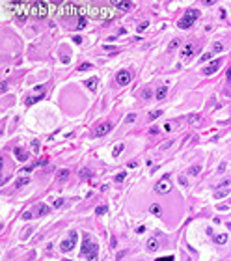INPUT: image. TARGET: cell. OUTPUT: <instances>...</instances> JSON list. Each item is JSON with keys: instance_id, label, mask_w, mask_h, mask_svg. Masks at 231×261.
I'll return each instance as SVG.
<instances>
[{"instance_id": "37", "label": "cell", "mask_w": 231, "mask_h": 261, "mask_svg": "<svg viewBox=\"0 0 231 261\" xmlns=\"http://www.w3.org/2000/svg\"><path fill=\"white\" fill-rule=\"evenodd\" d=\"M86 26V17H80V21H78V24H76V28H84Z\"/></svg>"}, {"instance_id": "3", "label": "cell", "mask_w": 231, "mask_h": 261, "mask_svg": "<svg viewBox=\"0 0 231 261\" xmlns=\"http://www.w3.org/2000/svg\"><path fill=\"white\" fill-rule=\"evenodd\" d=\"M78 13H84V8L75 2H60L58 8V15L60 17H71V15H78Z\"/></svg>"}, {"instance_id": "4", "label": "cell", "mask_w": 231, "mask_h": 261, "mask_svg": "<svg viewBox=\"0 0 231 261\" xmlns=\"http://www.w3.org/2000/svg\"><path fill=\"white\" fill-rule=\"evenodd\" d=\"M8 8L15 11V15L21 23H24L26 15L30 13V2H8Z\"/></svg>"}, {"instance_id": "42", "label": "cell", "mask_w": 231, "mask_h": 261, "mask_svg": "<svg viewBox=\"0 0 231 261\" xmlns=\"http://www.w3.org/2000/svg\"><path fill=\"white\" fill-rule=\"evenodd\" d=\"M149 26V23H144L142 26H138V32H142V30H145V28H147Z\"/></svg>"}, {"instance_id": "13", "label": "cell", "mask_w": 231, "mask_h": 261, "mask_svg": "<svg viewBox=\"0 0 231 261\" xmlns=\"http://www.w3.org/2000/svg\"><path fill=\"white\" fill-rule=\"evenodd\" d=\"M194 43H188V45H185V49H183V52H181V54H183V58L185 60H188V58H190V56L194 54Z\"/></svg>"}, {"instance_id": "8", "label": "cell", "mask_w": 231, "mask_h": 261, "mask_svg": "<svg viewBox=\"0 0 231 261\" xmlns=\"http://www.w3.org/2000/svg\"><path fill=\"white\" fill-rule=\"evenodd\" d=\"M172 190V183H170V177L168 175H164L162 179H160L157 185H155V192L157 194H168Z\"/></svg>"}, {"instance_id": "32", "label": "cell", "mask_w": 231, "mask_h": 261, "mask_svg": "<svg viewBox=\"0 0 231 261\" xmlns=\"http://www.w3.org/2000/svg\"><path fill=\"white\" fill-rule=\"evenodd\" d=\"M28 183H30V179H28V177H23V179H19V181H17V187H23V185H28Z\"/></svg>"}, {"instance_id": "12", "label": "cell", "mask_w": 231, "mask_h": 261, "mask_svg": "<svg viewBox=\"0 0 231 261\" xmlns=\"http://www.w3.org/2000/svg\"><path fill=\"white\" fill-rule=\"evenodd\" d=\"M112 6H114V8H117V10H121V11H129L132 6V2H121V0H114V2H112Z\"/></svg>"}, {"instance_id": "34", "label": "cell", "mask_w": 231, "mask_h": 261, "mask_svg": "<svg viewBox=\"0 0 231 261\" xmlns=\"http://www.w3.org/2000/svg\"><path fill=\"white\" fill-rule=\"evenodd\" d=\"M220 51H222V43H220V41H216L214 47H213V52H220Z\"/></svg>"}, {"instance_id": "18", "label": "cell", "mask_w": 231, "mask_h": 261, "mask_svg": "<svg viewBox=\"0 0 231 261\" xmlns=\"http://www.w3.org/2000/svg\"><path fill=\"white\" fill-rule=\"evenodd\" d=\"M125 149V144L123 142H120V144H117L116 147H114V151H112V157H120V153Z\"/></svg>"}, {"instance_id": "45", "label": "cell", "mask_w": 231, "mask_h": 261, "mask_svg": "<svg viewBox=\"0 0 231 261\" xmlns=\"http://www.w3.org/2000/svg\"><path fill=\"white\" fill-rule=\"evenodd\" d=\"M32 149H34V151H37V149H39V144H37V142H34V144H32Z\"/></svg>"}, {"instance_id": "14", "label": "cell", "mask_w": 231, "mask_h": 261, "mask_svg": "<svg viewBox=\"0 0 231 261\" xmlns=\"http://www.w3.org/2000/svg\"><path fill=\"white\" fill-rule=\"evenodd\" d=\"M166 95H168V86H162V88H158V90H157V93H155V97H157L158 101H162Z\"/></svg>"}, {"instance_id": "17", "label": "cell", "mask_w": 231, "mask_h": 261, "mask_svg": "<svg viewBox=\"0 0 231 261\" xmlns=\"http://www.w3.org/2000/svg\"><path fill=\"white\" fill-rule=\"evenodd\" d=\"M13 153H15V159H17V160H26V159H28V155H26L24 149H19V147H17Z\"/></svg>"}, {"instance_id": "38", "label": "cell", "mask_w": 231, "mask_h": 261, "mask_svg": "<svg viewBox=\"0 0 231 261\" xmlns=\"http://www.w3.org/2000/svg\"><path fill=\"white\" fill-rule=\"evenodd\" d=\"M134 119H136V114H129L127 118H125V121H127V123H131V121H134Z\"/></svg>"}, {"instance_id": "30", "label": "cell", "mask_w": 231, "mask_h": 261, "mask_svg": "<svg viewBox=\"0 0 231 261\" xmlns=\"http://www.w3.org/2000/svg\"><path fill=\"white\" fill-rule=\"evenodd\" d=\"M177 47H179V39H173L172 43H170V47H168V49H170V51H175Z\"/></svg>"}, {"instance_id": "11", "label": "cell", "mask_w": 231, "mask_h": 261, "mask_svg": "<svg viewBox=\"0 0 231 261\" xmlns=\"http://www.w3.org/2000/svg\"><path fill=\"white\" fill-rule=\"evenodd\" d=\"M110 129H112V123L110 121H104V123H101L95 129V136H104L106 132H110Z\"/></svg>"}, {"instance_id": "29", "label": "cell", "mask_w": 231, "mask_h": 261, "mask_svg": "<svg viewBox=\"0 0 231 261\" xmlns=\"http://www.w3.org/2000/svg\"><path fill=\"white\" fill-rule=\"evenodd\" d=\"M158 116H162V112H160V110H155V112H151L147 118H149V119H157Z\"/></svg>"}, {"instance_id": "49", "label": "cell", "mask_w": 231, "mask_h": 261, "mask_svg": "<svg viewBox=\"0 0 231 261\" xmlns=\"http://www.w3.org/2000/svg\"><path fill=\"white\" fill-rule=\"evenodd\" d=\"M227 80H229V82H231V67H229V69H227Z\"/></svg>"}, {"instance_id": "6", "label": "cell", "mask_w": 231, "mask_h": 261, "mask_svg": "<svg viewBox=\"0 0 231 261\" xmlns=\"http://www.w3.org/2000/svg\"><path fill=\"white\" fill-rule=\"evenodd\" d=\"M48 10V2H30V15L34 17H47Z\"/></svg>"}, {"instance_id": "47", "label": "cell", "mask_w": 231, "mask_h": 261, "mask_svg": "<svg viewBox=\"0 0 231 261\" xmlns=\"http://www.w3.org/2000/svg\"><path fill=\"white\" fill-rule=\"evenodd\" d=\"M224 170H226V162H222L220 168H218V172H224Z\"/></svg>"}, {"instance_id": "21", "label": "cell", "mask_w": 231, "mask_h": 261, "mask_svg": "<svg viewBox=\"0 0 231 261\" xmlns=\"http://www.w3.org/2000/svg\"><path fill=\"white\" fill-rule=\"evenodd\" d=\"M86 86L92 90V91H95V90H97V79H88V80H86Z\"/></svg>"}, {"instance_id": "2", "label": "cell", "mask_w": 231, "mask_h": 261, "mask_svg": "<svg viewBox=\"0 0 231 261\" xmlns=\"http://www.w3.org/2000/svg\"><path fill=\"white\" fill-rule=\"evenodd\" d=\"M80 254L86 256L88 261H97V244L92 243L88 233H84V243H82V248H80Z\"/></svg>"}, {"instance_id": "28", "label": "cell", "mask_w": 231, "mask_h": 261, "mask_svg": "<svg viewBox=\"0 0 231 261\" xmlns=\"http://www.w3.org/2000/svg\"><path fill=\"white\" fill-rule=\"evenodd\" d=\"M43 93H41V95H37V97H30V99H26V104H32V103H36V101H39V99H43Z\"/></svg>"}, {"instance_id": "10", "label": "cell", "mask_w": 231, "mask_h": 261, "mask_svg": "<svg viewBox=\"0 0 231 261\" xmlns=\"http://www.w3.org/2000/svg\"><path fill=\"white\" fill-rule=\"evenodd\" d=\"M116 80H117V84H120V86H127V84L131 82V73L129 71H120L117 73V76H116Z\"/></svg>"}, {"instance_id": "48", "label": "cell", "mask_w": 231, "mask_h": 261, "mask_svg": "<svg viewBox=\"0 0 231 261\" xmlns=\"http://www.w3.org/2000/svg\"><path fill=\"white\" fill-rule=\"evenodd\" d=\"M164 129H166V131H172L173 127H172V123H166V125H164Z\"/></svg>"}, {"instance_id": "33", "label": "cell", "mask_w": 231, "mask_h": 261, "mask_svg": "<svg viewBox=\"0 0 231 261\" xmlns=\"http://www.w3.org/2000/svg\"><path fill=\"white\" fill-rule=\"evenodd\" d=\"M142 95H144V99H149V97L153 95V91H151L149 88H145V90H144V93H142Z\"/></svg>"}, {"instance_id": "1", "label": "cell", "mask_w": 231, "mask_h": 261, "mask_svg": "<svg viewBox=\"0 0 231 261\" xmlns=\"http://www.w3.org/2000/svg\"><path fill=\"white\" fill-rule=\"evenodd\" d=\"M84 13L93 19H110L114 17V11L110 8H104V6H97V4H84Z\"/></svg>"}, {"instance_id": "39", "label": "cell", "mask_w": 231, "mask_h": 261, "mask_svg": "<svg viewBox=\"0 0 231 261\" xmlns=\"http://www.w3.org/2000/svg\"><path fill=\"white\" fill-rule=\"evenodd\" d=\"M23 218H24V220H30V218H34V216H32L30 211H24V213H23Z\"/></svg>"}, {"instance_id": "22", "label": "cell", "mask_w": 231, "mask_h": 261, "mask_svg": "<svg viewBox=\"0 0 231 261\" xmlns=\"http://www.w3.org/2000/svg\"><path fill=\"white\" fill-rule=\"evenodd\" d=\"M147 248L153 252V250H157L158 248V241H157V239H149V241H147Z\"/></svg>"}, {"instance_id": "46", "label": "cell", "mask_w": 231, "mask_h": 261, "mask_svg": "<svg viewBox=\"0 0 231 261\" xmlns=\"http://www.w3.org/2000/svg\"><path fill=\"white\" fill-rule=\"evenodd\" d=\"M179 183H181L183 187H186V179H185V177H179Z\"/></svg>"}, {"instance_id": "15", "label": "cell", "mask_w": 231, "mask_h": 261, "mask_svg": "<svg viewBox=\"0 0 231 261\" xmlns=\"http://www.w3.org/2000/svg\"><path fill=\"white\" fill-rule=\"evenodd\" d=\"M56 177H58V181H65L69 177V170H67V168H62V170H58Z\"/></svg>"}, {"instance_id": "35", "label": "cell", "mask_w": 231, "mask_h": 261, "mask_svg": "<svg viewBox=\"0 0 231 261\" xmlns=\"http://www.w3.org/2000/svg\"><path fill=\"white\" fill-rule=\"evenodd\" d=\"M92 67H93L92 63H88V62H86V63H82V65H80V71H88V69H92Z\"/></svg>"}, {"instance_id": "25", "label": "cell", "mask_w": 231, "mask_h": 261, "mask_svg": "<svg viewBox=\"0 0 231 261\" xmlns=\"http://www.w3.org/2000/svg\"><path fill=\"white\" fill-rule=\"evenodd\" d=\"M149 211H151V213L155 215V216H158V215H160V207L157 205V203H153V205L149 207Z\"/></svg>"}, {"instance_id": "5", "label": "cell", "mask_w": 231, "mask_h": 261, "mask_svg": "<svg viewBox=\"0 0 231 261\" xmlns=\"http://www.w3.org/2000/svg\"><path fill=\"white\" fill-rule=\"evenodd\" d=\"M198 19H199V10H196V8L186 10L185 15L179 19V28H190Z\"/></svg>"}, {"instance_id": "44", "label": "cell", "mask_w": 231, "mask_h": 261, "mask_svg": "<svg viewBox=\"0 0 231 261\" xmlns=\"http://www.w3.org/2000/svg\"><path fill=\"white\" fill-rule=\"evenodd\" d=\"M136 231H138V233H144V231H145V226H138Z\"/></svg>"}, {"instance_id": "40", "label": "cell", "mask_w": 231, "mask_h": 261, "mask_svg": "<svg viewBox=\"0 0 231 261\" xmlns=\"http://www.w3.org/2000/svg\"><path fill=\"white\" fill-rule=\"evenodd\" d=\"M157 261H173V257L172 256H164V257H158Z\"/></svg>"}, {"instance_id": "31", "label": "cell", "mask_w": 231, "mask_h": 261, "mask_svg": "<svg viewBox=\"0 0 231 261\" xmlns=\"http://www.w3.org/2000/svg\"><path fill=\"white\" fill-rule=\"evenodd\" d=\"M125 175H127V172H121V174H117L116 175V183H121L125 179Z\"/></svg>"}, {"instance_id": "19", "label": "cell", "mask_w": 231, "mask_h": 261, "mask_svg": "<svg viewBox=\"0 0 231 261\" xmlns=\"http://www.w3.org/2000/svg\"><path fill=\"white\" fill-rule=\"evenodd\" d=\"M229 190H231V187H227V188H220L218 192L214 194V198H216V200H220V198H224V196H227V194H229Z\"/></svg>"}, {"instance_id": "26", "label": "cell", "mask_w": 231, "mask_h": 261, "mask_svg": "<svg viewBox=\"0 0 231 261\" xmlns=\"http://www.w3.org/2000/svg\"><path fill=\"white\" fill-rule=\"evenodd\" d=\"M196 121H199V116L198 114H192V116L186 118V123H196Z\"/></svg>"}, {"instance_id": "24", "label": "cell", "mask_w": 231, "mask_h": 261, "mask_svg": "<svg viewBox=\"0 0 231 261\" xmlns=\"http://www.w3.org/2000/svg\"><path fill=\"white\" fill-rule=\"evenodd\" d=\"M78 175H80V179H89V177H92V172H89L88 168H86V170H82Z\"/></svg>"}, {"instance_id": "20", "label": "cell", "mask_w": 231, "mask_h": 261, "mask_svg": "<svg viewBox=\"0 0 231 261\" xmlns=\"http://www.w3.org/2000/svg\"><path fill=\"white\" fill-rule=\"evenodd\" d=\"M214 243H216V244H226V243H227V235H226V233L216 235V237H214Z\"/></svg>"}, {"instance_id": "7", "label": "cell", "mask_w": 231, "mask_h": 261, "mask_svg": "<svg viewBox=\"0 0 231 261\" xmlns=\"http://www.w3.org/2000/svg\"><path fill=\"white\" fill-rule=\"evenodd\" d=\"M76 241H78V233H76V231H71V233H69V237L62 241V246H60V248L64 250V252H71L75 246H76Z\"/></svg>"}, {"instance_id": "41", "label": "cell", "mask_w": 231, "mask_h": 261, "mask_svg": "<svg viewBox=\"0 0 231 261\" xmlns=\"http://www.w3.org/2000/svg\"><path fill=\"white\" fill-rule=\"evenodd\" d=\"M62 205H64V200H56L54 201V207H62Z\"/></svg>"}, {"instance_id": "43", "label": "cell", "mask_w": 231, "mask_h": 261, "mask_svg": "<svg viewBox=\"0 0 231 261\" xmlns=\"http://www.w3.org/2000/svg\"><path fill=\"white\" fill-rule=\"evenodd\" d=\"M6 91H8V84H6V80L2 82V93H6Z\"/></svg>"}, {"instance_id": "9", "label": "cell", "mask_w": 231, "mask_h": 261, "mask_svg": "<svg viewBox=\"0 0 231 261\" xmlns=\"http://www.w3.org/2000/svg\"><path fill=\"white\" fill-rule=\"evenodd\" d=\"M222 65V60H214V62H211L207 67H203V75L205 76H209V75H213V73H216L218 71V67Z\"/></svg>"}, {"instance_id": "36", "label": "cell", "mask_w": 231, "mask_h": 261, "mask_svg": "<svg viewBox=\"0 0 231 261\" xmlns=\"http://www.w3.org/2000/svg\"><path fill=\"white\" fill-rule=\"evenodd\" d=\"M211 56H213V52H205L203 56H201V58H199V62H207L209 58H211Z\"/></svg>"}, {"instance_id": "23", "label": "cell", "mask_w": 231, "mask_h": 261, "mask_svg": "<svg viewBox=\"0 0 231 261\" xmlns=\"http://www.w3.org/2000/svg\"><path fill=\"white\" fill-rule=\"evenodd\" d=\"M199 172H201V166H198V164H194V166L188 168V174H190V175H198Z\"/></svg>"}, {"instance_id": "27", "label": "cell", "mask_w": 231, "mask_h": 261, "mask_svg": "<svg viewBox=\"0 0 231 261\" xmlns=\"http://www.w3.org/2000/svg\"><path fill=\"white\" fill-rule=\"evenodd\" d=\"M104 213H106V205H99V207L95 209V215H97V216H101V215H104Z\"/></svg>"}, {"instance_id": "16", "label": "cell", "mask_w": 231, "mask_h": 261, "mask_svg": "<svg viewBox=\"0 0 231 261\" xmlns=\"http://www.w3.org/2000/svg\"><path fill=\"white\" fill-rule=\"evenodd\" d=\"M48 213H51V207L45 205V203H41V205L37 207V216H45V215H48Z\"/></svg>"}, {"instance_id": "50", "label": "cell", "mask_w": 231, "mask_h": 261, "mask_svg": "<svg viewBox=\"0 0 231 261\" xmlns=\"http://www.w3.org/2000/svg\"><path fill=\"white\" fill-rule=\"evenodd\" d=\"M65 261H71V259H65Z\"/></svg>"}]
</instances>
